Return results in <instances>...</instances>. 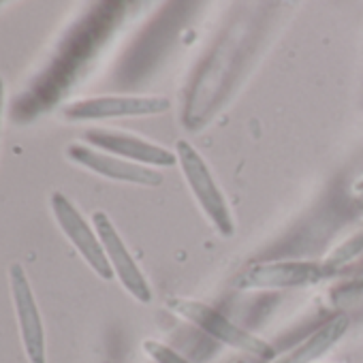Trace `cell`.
<instances>
[{
  "label": "cell",
  "mask_w": 363,
  "mask_h": 363,
  "mask_svg": "<svg viewBox=\"0 0 363 363\" xmlns=\"http://www.w3.org/2000/svg\"><path fill=\"white\" fill-rule=\"evenodd\" d=\"M173 152H175L177 164L182 169V175H184L186 184H189L199 210L203 212V216L212 223V227L216 229V233L220 238H231L235 233L231 208L227 203L225 193L218 186L214 173L210 171L208 162L203 160V156L186 139H177Z\"/></svg>",
  "instance_id": "obj_1"
},
{
  "label": "cell",
  "mask_w": 363,
  "mask_h": 363,
  "mask_svg": "<svg viewBox=\"0 0 363 363\" xmlns=\"http://www.w3.org/2000/svg\"><path fill=\"white\" fill-rule=\"evenodd\" d=\"M167 308L173 314H177L179 318L189 320L191 325L199 327L203 333L212 335L214 340H218V342H223L235 350H242V352L252 354L257 359H272L276 354L272 344H267L259 335L242 329L240 325H235L233 320H229L225 314H220L218 310H214L208 303H201L197 299L171 297L167 301Z\"/></svg>",
  "instance_id": "obj_2"
},
{
  "label": "cell",
  "mask_w": 363,
  "mask_h": 363,
  "mask_svg": "<svg viewBox=\"0 0 363 363\" xmlns=\"http://www.w3.org/2000/svg\"><path fill=\"white\" fill-rule=\"evenodd\" d=\"M329 278L327 263L316 261H267L250 265L240 278L238 289L259 291V289H289L318 284Z\"/></svg>",
  "instance_id": "obj_3"
},
{
  "label": "cell",
  "mask_w": 363,
  "mask_h": 363,
  "mask_svg": "<svg viewBox=\"0 0 363 363\" xmlns=\"http://www.w3.org/2000/svg\"><path fill=\"white\" fill-rule=\"evenodd\" d=\"M52 210H54V218H56L58 227L69 238V242L75 246V250L82 255V259L90 265V269L99 278L111 280L113 269L107 261V255L103 250V244H101L96 231L90 229V225L79 214V210L69 201V197L58 191L52 193Z\"/></svg>",
  "instance_id": "obj_4"
},
{
  "label": "cell",
  "mask_w": 363,
  "mask_h": 363,
  "mask_svg": "<svg viewBox=\"0 0 363 363\" xmlns=\"http://www.w3.org/2000/svg\"><path fill=\"white\" fill-rule=\"evenodd\" d=\"M92 223H94V231L103 244V250L107 255V261L113 269V276H118L120 284L141 303H150L152 301V286L145 278V274L141 272L139 263L133 259L130 250L126 248L124 240L120 238L118 229L113 227V223L109 220V216L105 212H94L92 214Z\"/></svg>",
  "instance_id": "obj_5"
},
{
  "label": "cell",
  "mask_w": 363,
  "mask_h": 363,
  "mask_svg": "<svg viewBox=\"0 0 363 363\" xmlns=\"http://www.w3.org/2000/svg\"><path fill=\"white\" fill-rule=\"evenodd\" d=\"M67 156L73 162L82 164L84 169L96 175H103L107 179H113V182H126V184H137V186H147V189H156L162 184V175L156 169L94 150L92 145L71 143L67 147Z\"/></svg>",
  "instance_id": "obj_6"
},
{
  "label": "cell",
  "mask_w": 363,
  "mask_h": 363,
  "mask_svg": "<svg viewBox=\"0 0 363 363\" xmlns=\"http://www.w3.org/2000/svg\"><path fill=\"white\" fill-rule=\"evenodd\" d=\"M171 107L167 96H96L65 107L67 120H109V118H143L158 116Z\"/></svg>",
  "instance_id": "obj_7"
},
{
  "label": "cell",
  "mask_w": 363,
  "mask_h": 363,
  "mask_svg": "<svg viewBox=\"0 0 363 363\" xmlns=\"http://www.w3.org/2000/svg\"><path fill=\"white\" fill-rule=\"evenodd\" d=\"M84 139L92 145L99 147L101 152L113 154L118 158L137 162V164H145V167H171L177 162L175 152L147 141L143 137L137 135H128V133H120V130H111V128H90L84 133Z\"/></svg>",
  "instance_id": "obj_8"
},
{
  "label": "cell",
  "mask_w": 363,
  "mask_h": 363,
  "mask_svg": "<svg viewBox=\"0 0 363 363\" xmlns=\"http://www.w3.org/2000/svg\"><path fill=\"white\" fill-rule=\"evenodd\" d=\"M9 278H11V293L16 301V312H18V323H20V333H22L26 357L30 363H45V331H43V320H41L28 276L24 267L16 263L9 269Z\"/></svg>",
  "instance_id": "obj_9"
},
{
  "label": "cell",
  "mask_w": 363,
  "mask_h": 363,
  "mask_svg": "<svg viewBox=\"0 0 363 363\" xmlns=\"http://www.w3.org/2000/svg\"><path fill=\"white\" fill-rule=\"evenodd\" d=\"M346 329H348V316L337 314L327 323H323L312 335H308L299 346H295L291 352L280 357L276 363H314L342 340Z\"/></svg>",
  "instance_id": "obj_10"
},
{
  "label": "cell",
  "mask_w": 363,
  "mask_h": 363,
  "mask_svg": "<svg viewBox=\"0 0 363 363\" xmlns=\"http://www.w3.org/2000/svg\"><path fill=\"white\" fill-rule=\"evenodd\" d=\"M143 350L145 354L156 361V363H193L189 361L184 354H179L177 350H173L171 346L162 344V342H156V340H145L143 342Z\"/></svg>",
  "instance_id": "obj_11"
},
{
  "label": "cell",
  "mask_w": 363,
  "mask_h": 363,
  "mask_svg": "<svg viewBox=\"0 0 363 363\" xmlns=\"http://www.w3.org/2000/svg\"><path fill=\"white\" fill-rule=\"evenodd\" d=\"M3 103H5V92H3V79H0V120H3Z\"/></svg>",
  "instance_id": "obj_12"
}]
</instances>
